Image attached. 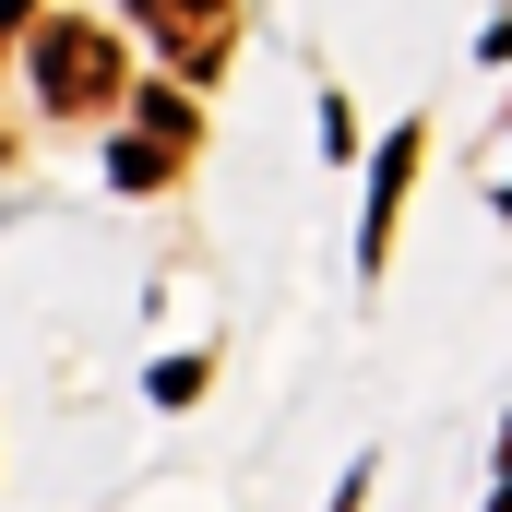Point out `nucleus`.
<instances>
[{
	"mask_svg": "<svg viewBox=\"0 0 512 512\" xmlns=\"http://www.w3.org/2000/svg\"><path fill=\"white\" fill-rule=\"evenodd\" d=\"M501 501H512V465H501Z\"/></svg>",
	"mask_w": 512,
	"mask_h": 512,
	"instance_id": "obj_6",
	"label": "nucleus"
},
{
	"mask_svg": "<svg viewBox=\"0 0 512 512\" xmlns=\"http://www.w3.org/2000/svg\"><path fill=\"white\" fill-rule=\"evenodd\" d=\"M24 72H36V108H48V120H96V108L131 84V72H120V36H96V24H36Z\"/></svg>",
	"mask_w": 512,
	"mask_h": 512,
	"instance_id": "obj_1",
	"label": "nucleus"
},
{
	"mask_svg": "<svg viewBox=\"0 0 512 512\" xmlns=\"http://www.w3.org/2000/svg\"><path fill=\"white\" fill-rule=\"evenodd\" d=\"M191 155V96H143V120L120 131V191H167Z\"/></svg>",
	"mask_w": 512,
	"mask_h": 512,
	"instance_id": "obj_3",
	"label": "nucleus"
},
{
	"mask_svg": "<svg viewBox=\"0 0 512 512\" xmlns=\"http://www.w3.org/2000/svg\"><path fill=\"white\" fill-rule=\"evenodd\" d=\"M24 12H36V0H0V24H24Z\"/></svg>",
	"mask_w": 512,
	"mask_h": 512,
	"instance_id": "obj_5",
	"label": "nucleus"
},
{
	"mask_svg": "<svg viewBox=\"0 0 512 512\" xmlns=\"http://www.w3.org/2000/svg\"><path fill=\"white\" fill-rule=\"evenodd\" d=\"M143 12V36L179 60V84H203L227 48H239V0H131Z\"/></svg>",
	"mask_w": 512,
	"mask_h": 512,
	"instance_id": "obj_2",
	"label": "nucleus"
},
{
	"mask_svg": "<svg viewBox=\"0 0 512 512\" xmlns=\"http://www.w3.org/2000/svg\"><path fill=\"white\" fill-rule=\"evenodd\" d=\"M417 143H429V131L405 120L382 143V167H370V227H358V262H370V274H382V251H393V203H405V179H417Z\"/></svg>",
	"mask_w": 512,
	"mask_h": 512,
	"instance_id": "obj_4",
	"label": "nucleus"
}]
</instances>
